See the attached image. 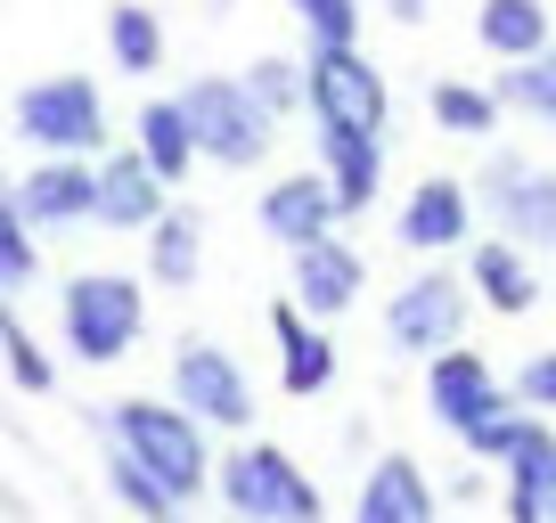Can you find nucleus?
I'll return each mask as SVG.
<instances>
[{
  "mask_svg": "<svg viewBox=\"0 0 556 523\" xmlns=\"http://www.w3.org/2000/svg\"><path fill=\"white\" fill-rule=\"evenodd\" d=\"M115 442L164 483V499H197L205 490V434L180 401H123L115 409Z\"/></svg>",
  "mask_w": 556,
  "mask_h": 523,
  "instance_id": "nucleus-1",
  "label": "nucleus"
},
{
  "mask_svg": "<svg viewBox=\"0 0 556 523\" xmlns=\"http://www.w3.org/2000/svg\"><path fill=\"white\" fill-rule=\"evenodd\" d=\"M180 115H189L197 156L229 164V173H245V164L270 156V123H278V115H270L245 82H197L189 99H180Z\"/></svg>",
  "mask_w": 556,
  "mask_h": 523,
  "instance_id": "nucleus-2",
  "label": "nucleus"
},
{
  "mask_svg": "<svg viewBox=\"0 0 556 523\" xmlns=\"http://www.w3.org/2000/svg\"><path fill=\"white\" fill-rule=\"evenodd\" d=\"M17 140H34V148H50V156H90V148H106V115H99V90L90 82H34L17 99Z\"/></svg>",
  "mask_w": 556,
  "mask_h": 523,
  "instance_id": "nucleus-3",
  "label": "nucleus"
},
{
  "mask_svg": "<svg viewBox=\"0 0 556 523\" xmlns=\"http://www.w3.org/2000/svg\"><path fill=\"white\" fill-rule=\"evenodd\" d=\"M222 499L238 507V515H262V523H312L319 515V490L303 483V474L287 467V450H270V442L222 458Z\"/></svg>",
  "mask_w": 556,
  "mask_h": 523,
  "instance_id": "nucleus-4",
  "label": "nucleus"
},
{
  "mask_svg": "<svg viewBox=\"0 0 556 523\" xmlns=\"http://www.w3.org/2000/svg\"><path fill=\"white\" fill-rule=\"evenodd\" d=\"M66 344L83 360H123L139 344V286L115 270H90L66 286Z\"/></svg>",
  "mask_w": 556,
  "mask_h": 523,
  "instance_id": "nucleus-5",
  "label": "nucleus"
},
{
  "mask_svg": "<svg viewBox=\"0 0 556 523\" xmlns=\"http://www.w3.org/2000/svg\"><path fill=\"white\" fill-rule=\"evenodd\" d=\"M303 99L319 106V123H344V131H384V82L352 41H319L312 74H303Z\"/></svg>",
  "mask_w": 556,
  "mask_h": 523,
  "instance_id": "nucleus-6",
  "label": "nucleus"
},
{
  "mask_svg": "<svg viewBox=\"0 0 556 523\" xmlns=\"http://www.w3.org/2000/svg\"><path fill=\"white\" fill-rule=\"evenodd\" d=\"M173 401L189 409L197 425H245V418H254V384H245V368L229 360V352L189 344L173 360Z\"/></svg>",
  "mask_w": 556,
  "mask_h": 523,
  "instance_id": "nucleus-7",
  "label": "nucleus"
},
{
  "mask_svg": "<svg viewBox=\"0 0 556 523\" xmlns=\"http://www.w3.org/2000/svg\"><path fill=\"white\" fill-rule=\"evenodd\" d=\"M426 401H434V418L451 425V434H483V425H500L507 418V393L491 384V368L475 360V352H458V344H442L434 352V377H426Z\"/></svg>",
  "mask_w": 556,
  "mask_h": 523,
  "instance_id": "nucleus-8",
  "label": "nucleus"
},
{
  "mask_svg": "<svg viewBox=\"0 0 556 523\" xmlns=\"http://www.w3.org/2000/svg\"><path fill=\"white\" fill-rule=\"evenodd\" d=\"M458 328H467V295H458V279H409L393 295V311H384L393 352H426V360H434L442 344H458Z\"/></svg>",
  "mask_w": 556,
  "mask_h": 523,
  "instance_id": "nucleus-9",
  "label": "nucleus"
},
{
  "mask_svg": "<svg viewBox=\"0 0 556 523\" xmlns=\"http://www.w3.org/2000/svg\"><path fill=\"white\" fill-rule=\"evenodd\" d=\"M164 213V180L148 173V156H106L90 173V221L106 229H148Z\"/></svg>",
  "mask_w": 556,
  "mask_h": 523,
  "instance_id": "nucleus-10",
  "label": "nucleus"
},
{
  "mask_svg": "<svg viewBox=\"0 0 556 523\" xmlns=\"http://www.w3.org/2000/svg\"><path fill=\"white\" fill-rule=\"evenodd\" d=\"M500 458H507V507L523 523H556V434L548 425H516Z\"/></svg>",
  "mask_w": 556,
  "mask_h": 523,
  "instance_id": "nucleus-11",
  "label": "nucleus"
},
{
  "mask_svg": "<svg viewBox=\"0 0 556 523\" xmlns=\"http://www.w3.org/2000/svg\"><path fill=\"white\" fill-rule=\"evenodd\" d=\"M9 196H17V221H25V229L90 221V173H83V164H66V156H58V164H34Z\"/></svg>",
  "mask_w": 556,
  "mask_h": 523,
  "instance_id": "nucleus-12",
  "label": "nucleus"
},
{
  "mask_svg": "<svg viewBox=\"0 0 556 523\" xmlns=\"http://www.w3.org/2000/svg\"><path fill=\"white\" fill-rule=\"evenodd\" d=\"M361 295V254H352V245H336L328 229H319V238H303L295 245V303L303 311H344V303Z\"/></svg>",
  "mask_w": 556,
  "mask_h": 523,
  "instance_id": "nucleus-13",
  "label": "nucleus"
},
{
  "mask_svg": "<svg viewBox=\"0 0 556 523\" xmlns=\"http://www.w3.org/2000/svg\"><path fill=\"white\" fill-rule=\"evenodd\" d=\"M491 205H500L507 238H523V245H556V173H523V164H500V173H491Z\"/></svg>",
  "mask_w": 556,
  "mask_h": 523,
  "instance_id": "nucleus-14",
  "label": "nucleus"
},
{
  "mask_svg": "<svg viewBox=\"0 0 556 523\" xmlns=\"http://www.w3.org/2000/svg\"><path fill=\"white\" fill-rule=\"evenodd\" d=\"M319 148H328V189H336V213H361L368 196H377V173H384L377 131H344V123H319Z\"/></svg>",
  "mask_w": 556,
  "mask_h": 523,
  "instance_id": "nucleus-15",
  "label": "nucleus"
},
{
  "mask_svg": "<svg viewBox=\"0 0 556 523\" xmlns=\"http://www.w3.org/2000/svg\"><path fill=\"white\" fill-rule=\"evenodd\" d=\"M467 238V189L458 180H426V189L401 205V245L434 254V245H458Z\"/></svg>",
  "mask_w": 556,
  "mask_h": 523,
  "instance_id": "nucleus-16",
  "label": "nucleus"
},
{
  "mask_svg": "<svg viewBox=\"0 0 556 523\" xmlns=\"http://www.w3.org/2000/svg\"><path fill=\"white\" fill-rule=\"evenodd\" d=\"M328 221H336V189H328V180H278V189L262 196V229H270L278 245L319 238Z\"/></svg>",
  "mask_w": 556,
  "mask_h": 523,
  "instance_id": "nucleus-17",
  "label": "nucleus"
},
{
  "mask_svg": "<svg viewBox=\"0 0 556 523\" xmlns=\"http://www.w3.org/2000/svg\"><path fill=\"white\" fill-rule=\"evenodd\" d=\"M270 335H278V368H287V393H319V384L336 377V352L319 328H303L295 303H278L270 311Z\"/></svg>",
  "mask_w": 556,
  "mask_h": 523,
  "instance_id": "nucleus-18",
  "label": "nucleus"
},
{
  "mask_svg": "<svg viewBox=\"0 0 556 523\" xmlns=\"http://www.w3.org/2000/svg\"><path fill=\"white\" fill-rule=\"evenodd\" d=\"M426 515H434L426 474H417L409 458H384V467L368 474V490H361V523H426Z\"/></svg>",
  "mask_w": 556,
  "mask_h": 523,
  "instance_id": "nucleus-19",
  "label": "nucleus"
},
{
  "mask_svg": "<svg viewBox=\"0 0 556 523\" xmlns=\"http://www.w3.org/2000/svg\"><path fill=\"white\" fill-rule=\"evenodd\" d=\"M139 156H148V173H156L164 189H173V180L197 164V140H189L180 99H148V106H139Z\"/></svg>",
  "mask_w": 556,
  "mask_h": 523,
  "instance_id": "nucleus-20",
  "label": "nucleus"
},
{
  "mask_svg": "<svg viewBox=\"0 0 556 523\" xmlns=\"http://www.w3.org/2000/svg\"><path fill=\"white\" fill-rule=\"evenodd\" d=\"M475 286H483L500 311H532L540 303V279H532V262H523L516 245H475Z\"/></svg>",
  "mask_w": 556,
  "mask_h": 523,
  "instance_id": "nucleus-21",
  "label": "nucleus"
},
{
  "mask_svg": "<svg viewBox=\"0 0 556 523\" xmlns=\"http://www.w3.org/2000/svg\"><path fill=\"white\" fill-rule=\"evenodd\" d=\"M483 41L500 58H532L540 41H548V17H540V0H483Z\"/></svg>",
  "mask_w": 556,
  "mask_h": 523,
  "instance_id": "nucleus-22",
  "label": "nucleus"
},
{
  "mask_svg": "<svg viewBox=\"0 0 556 523\" xmlns=\"http://www.w3.org/2000/svg\"><path fill=\"white\" fill-rule=\"evenodd\" d=\"M106 50H115V66H123V74H156L164 34H156V17H148V9L115 0V9H106Z\"/></svg>",
  "mask_w": 556,
  "mask_h": 523,
  "instance_id": "nucleus-23",
  "label": "nucleus"
},
{
  "mask_svg": "<svg viewBox=\"0 0 556 523\" xmlns=\"http://www.w3.org/2000/svg\"><path fill=\"white\" fill-rule=\"evenodd\" d=\"M148 238H156V254H148V262H156V279L164 286H189L197 279V221H189V213H156Z\"/></svg>",
  "mask_w": 556,
  "mask_h": 523,
  "instance_id": "nucleus-24",
  "label": "nucleus"
},
{
  "mask_svg": "<svg viewBox=\"0 0 556 523\" xmlns=\"http://www.w3.org/2000/svg\"><path fill=\"white\" fill-rule=\"evenodd\" d=\"M434 115H442V131H467V140H483L491 123H500V106H491L483 90H467V82H434Z\"/></svg>",
  "mask_w": 556,
  "mask_h": 523,
  "instance_id": "nucleus-25",
  "label": "nucleus"
},
{
  "mask_svg": "<svg viewBox=\"0 0 556 523\" xmlns=\"http://www.w3.org/2000/svg\"><path fill=\"white\" fill-rule=\"evenodd\" d=\"M25 279H34V238H25V221H17L9 180H0V295H9V286H25Z\"/></svg>",
  "mask_w": 556,
  "mask_h": 523,
  "instance_id": "nucleus-26",
  "label": "nucleus"
},
{
  "mask_svg": "<svg viewBox=\"0 0 556 523\" xmlns=\"http://www.w3.org/2000/svg\"><path fill=\"white\" fill-rule=\"evenodd\" d=\"M0 352H9V368H17V384H25V393H50V384H58V368L34 352V335H25V319L9 311V303H0Z\"/></svg>",
  "mask_w": 556,
  "mask_h": 523,
  "instance_id": "nucleus-27",
  "label": "nucleus"
},
{
  "mask_svg": "<svg viewBox=\"0 0 556 523\" xmlns=\"http://www.w3.org/2000/svg\"><path fill=\"white\" fill-rule=\"evenodd\" d=\"M106 483H115L123 499L139 507V515H173V499H164V483H156V474H148V467H139L131 450H115V458H106Z\"/></svg>",
  "mask_w": 556,
  "mask_h": 523,
  "instance_id": "nucleus-28",
  "label": "nucleus"
},
{
  "mask_svg": "<svg viewBox=\"0 0 556 523\" xmlns=\"http://www.w3.org/2000/svg\"><path fill=\"white\" fill-rule=\"evenodd\" d=\"M507 90H516L532 115H548V123H556V50H548V41H540V50L516 66V82H507Z\"/></svg>",
  "mask_w": 556,
  "mask_h": 523,
  "instance_id": "nucleus-29",
  "label": "nucleus"
},
{
  "mask_svg": "<svg viewBox=\"0 0 556 523\" xmlns=\"http://www.w3.org/2000/svg\"><path fill=\"white\" fill-rule=\"evenodd\" d=\"M303 25H312V41H352L361 34V0H287Z\"/></svg>",
  "mask_w": 556,
  "mask_h": 523,
  "instance_id": "nucleus-30",
  "label": "nucleus"
},
{
  "mask_svg": "<svg viewBox=\"0 0 556 523\" xmlns=\"http://www.w3.org/2000/svg\"><path fill=\"white\" fill-rule=\"evenodd\" d=\"M245 90H254V99L270 106V115H287V106L303 99V82H295V66H287V58H262V66L245 74Z\"/></svg>",
  "mask_w": 556,
  "mask_h": 523,
  "instance_id": "nucleus-31",
  "label": "nucleus"
},
{
  "mask_svg": "<svg viewBox=\"0 0 556 523\" xmlns=\"http://www.w3.org/2000/svg\"><path fill=\"white\" fill-rule=\"evenodd\" d=\"M523 401H548L556 409V352H540V360L523 368Z\"/></svg>",
  "mask_w": 556,
  "mask_h": 523,
  "instance_id": "nucleus-32",
  "label": "nucleus"
},
{
  "mask_svg": "<svg viewBox=\"0 0 556 523\" xmlns=\"http://www.w3.org/2000/svg\"><path fill=\"white\" fill-rule=\"evenodd\" d=\"M384 9H393L401 25H417V17H426V0H384Z\"/></svg>",
  "mask_w": 556,
  "mask_h": 523,
  "instance_id": "nucleus-33",
  "label": "nucleus"
}]
</instances>
